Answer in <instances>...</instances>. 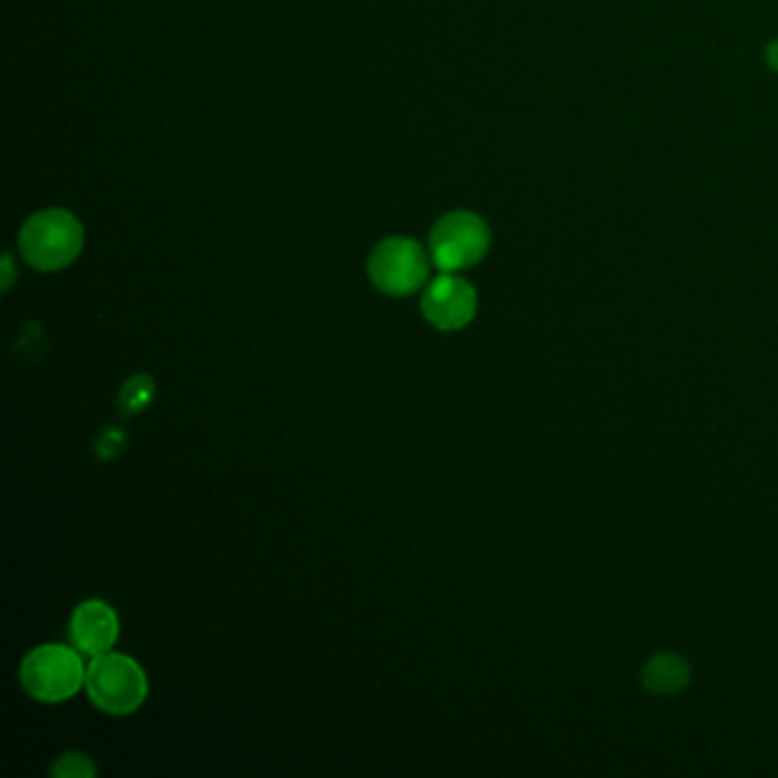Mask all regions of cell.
<instances>
[{
	"mask_svg": "<svg viewBox=\"0 0 778 778\" xmlns=\"http://www.w3.org/2000/svg\"><path fill=\"white\" fill-rule=\"evenodd\" d=\"M90 701L114 717H124L142 708L149 696V680L144 669L131 655L103 653L92 658L85 676Z\"/></svg>",
	"mask_w": 778,
	"mask_h": 778,
	"instance_id": "cell-3",
	"label": "cell"
},
{
	"mask_svg": "<svg viewBox=\"0 0 778 778\" xmlns=\"http://www.w3.org/2000/svg\"><path fill=\"white\" fill-rule=\"evenodd\" d=\"M75 646L42 644L32 648L19 669L28 696L42 704H62L85 687L88 667Z\"/></svg>",
	"mask_w": 778,
	"mask_h": 778,
	"instance_id": "cell-2",
	"label": "cell"
},
{
	"mask_svg": "<svg viewBox=\"0 0 778 778\" xmlns=\"http://www.w3.org/2000/svg\"><path fill=\"white\" fill-rule=\"evenodd\" d=\"M430 254L414 238H386L367 259V276L375 289L391 297H408L418 293L430 276Z\"/></svg>",
	"mask_w": 778,
	"mask_h": 778,
	"instance_id": "cell-4",
	"label": "cell"
},
{
	"mask_svg": "<svg viewBox=\"0 0 778 778\" xmlns=\"http://www.w3.org/2000/svg\"><path fill=\"white\" fill-rule=\"evenodd\" d=\"M689 665L676 653H658L646 663L641 680L648 691L676 694L689 685Z\"/></svg>",
	"mask_w": 778,
	"mask_h": 778,
	"instance_id": "cell-8",
	"label": "cell"
},
{
	"mask_svg": "<svg viewBox=\"0 0 778 778\" xmlns=\"http://www.w3.org/2000/svg\"><path fill=\"white\" fill-rule=\"evenodd\" d=\"M71 644L90 658L108 653L119 637V619L114 607L105 600H85L80 603L69 622Z\"/></svg>",
	"mask_w": 778,
	"mask_h": 778,
	"instance_id": "cell-7",
	"label": "cell"
},
{
	"mask_svg": "<svg viewBox=\"0 0 778 778\" xmlns=\"http://www.w3.org/2000/svg\"><path fill=\"white\" fill-rule=\"evenodd\" d=\"M421 311L436 330L459 332L477 313V293L466 279L455 272H443L425 289Z\"/></svg>",
	"mask_w": 778,
	"mask_h": 778,
	"instance_id": "cell-6",
	"label": "cell"
},
{
	"mask_svg": "<svg viewBox=\"0 0 778 778\" xmlns=\"http://www.w3.org/2000/svg\"><path fill=\"white\" fill-rule=\"evenodd\" d=\"M491 247L486 222L466 211L443 215L430 233V256L441 272H459L477 265Z\"/></svg>",
	"mask_w": 778,
	"mask_h": 778,
	"instance_id": "cell-5",
	"label": "cell"
},
{
	"mask_svg": "<svg viewBox=\"0 0 778 778\" xmlns=\"http://www.w3.org/2000/svg\"><path fill=\"white\" fill-rule=\"evenodd\" d=\"M99 774L94 760L80 751L62 754L51 767V776L58 778H94Z\"/></svg>",
	"mask_w": 778,
	"mask_h": 778,
	"instance_id": "cell-10",
	"label": "cell"
},
{
	"mask_svg": "<svg viewBox=\"0 0 778 778\" xmlns=\"http://www.w3.org/2000/svg\"><path fill=\"white\" fill-rule=\"evenodd\" d=\"M769 62L774 69H778V44H771L769 49Z\"/></svg>",
	"mask_w": 778,
	"mask_h": 778,
	"instance_id": "cell-12",
	"label": "cell"
},
{
	"mask_svg": "<svg viewBox=\"0 0 778 778\" xmlns=\"http://www.w3.org/2000/svg\"><path fill=\"white\" fill-rule=\"evenodd\" d=\"M3 270H6L3 291H10V289H12V281H14V267H12V256H10V254L3 256Z\"/></svg>",
	"mask_w": 778,
	"mask_h": 778,
	"instance_id": "cell-11",
	"label": "cell"
},
{
	"mask_svg": "<svg viewBox=\"0 0 778 778\" xmlns=\"http://www.w3.org/2000/svg\"><path fill=\"white\" fill-rule=\"evenodd\" d=\"M85 244V231L78 218L62 209L39 211L21 226L19 250L28 265L39 272L69 267Z\"/></svg>",
	"mask_w": 778,
	"mask_h": 778,
	"instance_id": "cell-1",
	"label": "cell"
},
{
	"mask_svg": "<svg viewBox=\"0 0 778 778\" xmlns=\"http://www.w3.org/2000/svg\"><path fill=\"white\" fill-rule=\"evenodd\" d=\"M155 395V384L149 375H135L131 377L124 388L119 393V406L127 416H135L151 404Z\"/></svg>",
	"mask_w": 778,
	"mask_h": 778,
	"instance_id": "cell-9",
	"label": "cell"
}]
</instances>
